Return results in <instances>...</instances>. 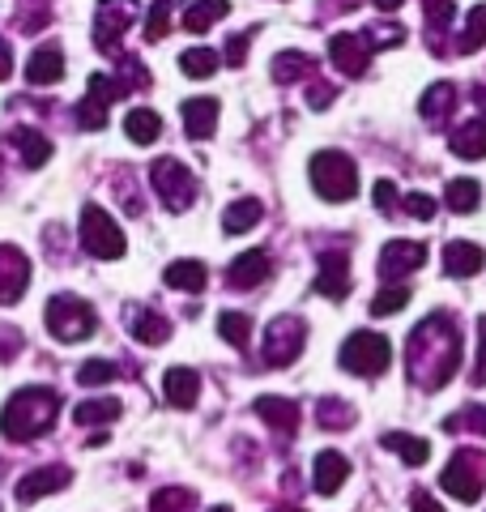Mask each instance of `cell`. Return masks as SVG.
I'll return each mask as SVG.
<instances>
[{
  "mask_svg": "<svg viewBox=\"0 0 486 512\" xmlns=\"http://www.w3.org/2000/svg\"><path fill=\"white\" fill-rule=\"evenodd\" d=\"M478 47H486V5H474L465 18V30L457 35V52L461 56H474Z\"/></svg>",
  "mask_w": 486,
  "mask_h": 512,
  "instance_id": "cell-35",
  "label": "cell"
},
{
  "mask_svg": "<svg viewBox=\"0 0 486 512\" xmlns=\"http://www.w3.org/2000/svg\"><path fill=\"white\" fill-rule=\"evenodd\" d=\"M303 338H307V325L299 316H278L273 325L265 329V346L261 355L269 367H290L303 355Z\"/></svg>",
  "mask_w": 486,
  "mask_h": 512,
  "instance_id": "cell-9",
  "label": "cell"
},
{
  "mask_svg": "<svg viewBox=\"0 0 486 512\" xmlns=\"http://www.w3.org/2000/svg\"><path fill=\"white\" fill-rule=\"evenodd\" d=\"M440 487L452 495V500L478 504L482 500V487H486V457L478 453V448H461V453L444 466Z\"/></svg>",
  "mask_w": 486,
  "mask_h": 512,
  "instance_id": "cell-7",
  "label": "cell"
},
{
  "mask_svg": "<svg viewBox=\"0 0 486 512\" xmlns=\"http://www.w3.org/2000/svg\"><path fill=\"white\" fill-rule=\"evenodd\" d=\"M371 197H376V210H380V214H393L397 205H401V188H397L393 180H376Z\"/></svg>",
  "mask_w": 486,
  "mask_h": 512,
  "instance_id": "cell-46",
  "label": "cell"
},
{
  "mask_svg": "<svg viewBox=\"0 0 486 512\" xmlns=\"http://www.w3.org/2000/svg\"><path fill=\"white\" fill-rule=\"evenodd\" d=\"M316 69V60L307 56V52H278L273 56V82H303L307 73Z\"/></svg>",
  "mask_w": 486,
  "mask_h": 512,
  "instance_id": "cell-32",
  "label": "cell"
},
{
  "mask_svg": "<svg viewBox=\"0 0 486 512\" xmlns=\"http://www.w3.org/2000/svg\"><path fill=\"white\" fill-rule=\"evenodd\" d=\"M444 431H482L486 436V406H469L461 414H452V419H444Z\"/></svg>",
  "mask_w": 486,
  "mask_h": 512,
  "instance_id": "cell-42",
  "label": "cell"
},
{
  "mask_svg": "<svg viewBox=\"0 0 486 512\" xmlns=\"http://www.w3.org/2000/svg\"><path fill=\"white\" fill-rule=\"evenodd\" d=\"M252 35H256V30H239V35H231L226 52L218 56L226 69H243V60H248V47H252Z\"/></svg>",
  "mask_w": 486,
  "mask_h": 512,
  "instance_id": "cell-43",
  "label": "cell"
},
{
  "mask_svg": "<svg viewBox=\"0 0 486 512\" xmlns=\"http://www.w3.org/2000/svg\"><path fill=\"white\" fill-rule=\"evenodd\" d=\"M261 419L278 431V436H295V427H299V406L290 402V397H256V406H252Z\"/></svg>",
  "mask_w": 486,
  "mask_h": 512,
  "instance_id": "cell-22",
  "label": "cell"
},
{
  "mask_svg": "<svg viewBox=\"0 0 486 512\" xmlns=\"http://www.w3.org/2000/svg\"><path fill=\"white\" fill-rule=\"evenodd\" d=\"M18 350H22V333L9 329V325H0V359H13Z\"/></svg>",
  "mask_w": 486,
  "mask_h": 512,
  "instance_id": "cell-49",
  "label": "cell"
},
{
  "mask_svg": "<svg viewBox=\"0 0 486 512\" xmlns=\"http://www.w3.org/2000/svg\"><path fill=\"white\" fill-rule=\"evenodd\" d=\"M405 214L418 218V222H431L435 218V201L427 197V192H410V197H405Z\"/></svg>",
  "mask_w": 486,
  "mask_h": 512,
  "instance_id": "cell-47",
  "label": "cell"
},
{
  "mask_svg": "<svg viewBox=\"0 0 486 512\" xmlns=\"http://www.w3.org/2000/svg\"><path fill=\"white\" fill-rule=\"evenodd\" d=\"M226 13H231L226 0H192V5L184 9V30H188V35H205V30L214 22H222Z\"/></svg>",
  "mask_w": 486,
  "mask_h": 512,
  "instance_id": "cell-25",
  "label": "cell"
},
{
  "mask_svg": "<svg viewBox=\"0 0 486 512\" xmlns=\"http://www.w3.org/2000/svg\"><path fill=\"white\" fill-rule=\"evenodd\" d=\"M13 73V56H9V43H0V82Z\"/></svg>",
  "mask_w": 486,
  "mask_h": 512,
  "instance_id": "cell-52",
  "label": "cell"
},
{
  "mask_svg": "<svg viewBox=\"0 0 486 512\" xmlns=\"http://www.w3.org/2000/svg\"><path fill=\"white\" fill-rule=\"evenodd\" d=\"M69 466H39V470H30L22 483H18V500L22 504H35L43 500V495H52V491H64L69 487Z\"/></svg>",
  "mask_w": 486,
  "mask_h": 512,
  "instance_id": "cell-15",
  "label": "cell"
},
{
  "mask_svg": "<svg viewBox=\"0 0 486 512\" xmlns=\"http://www.w3.org/2000/svg\"><path fill=\"white\" fill-rule=\"evenodd\" d=\"M316 291H320L324 299H346V295H350V256H346V252H324V256H320Z\"/></svg>",
  "mask_w": 486,
  "mask_h": 512,
  "instance_id": "cell-14",
  "label": "cell"
},
{
  "mask_svg": "<svg viewBox=\"0 0 486 512\" xmlns=\"http://www.w3.org/2000/svg\"><path fill=\"white\" fill-rule=\"evenodd\" d=\"M273 512H303V508H273Z\"/></svg>",
  "mask_w": 486,
  "mask_h": 512,
  "instance_id": "cell-56",
  "label": "cell"
},
{
  "mask_svg": "<svg viewBox=\"0 0 486 512\" xmlns=\"http://www.w3.org/2000/svg\"><path fill=\"white\" fill-rule=\"evenodd\" d=\"M405 367H410L414 384H423V389H444V384L457 376V367H461V333H457V325H452L448 312L427 316L423 325L410 333Z\"/></svg>",
  "mask_w": 486,
  "mask_h": 512,
  "instance_id": "cell-1",
  "label": "cell"
},
{
  "mask_svg": "<svg viewBox=\"0 0 486 512\" xmlns=\"http://www.w3.org/2000/svg\"><path fill=\"white\" fill-rule=\"evenodd\" d=\"M256 222H261V201H256V197H243V201H235V205H226L222 231H226V235H243V231H252Z\"/></svg>",
  "mask_w": 486,
  "mask_h": 512,
  "instance_id": "cell-28",
  "label": "cell"
},
{
  "mask_svg": "<svg viewBox=\"0 0 486 512\" xmlns=\"http://www.w3.org/2000/svg\"><path fill=\"white\" fill-rule=\"evenodd\" d=\"M167 22H171V0H158V5L150 9V18H145V39L150 43L167 39Z\"/></svg>",
  "mask_w": 486,
  "mask_h": 512,
  "instance_id": "cell-44",
  "label": "cell"
},
{
  "mask_svg": "<svg viewBox=\"0 0 486 512\" xmlns=\"http://www.w3.org/2000/svg\"><path fill=\"white\" fill-rule=\"evenodd\" d=\"M150 184H154V197L167 205L171 214H184L188 205L197 201V180H192V171L180 158H158L150 167Z\"/></svg>",
  "mask_w": 486,
  "mask_h": 512,
  "instance_id": "cell-6",
  "label": "cell"
},
{
  "mask_svg": "<svg viewBox=\"0 0 486 512\" xmlns=\"http://www.w3.org/2000/svg\"><path fill=\"white\" fill-rule=\"evenodd\" d=\"M162 393H167V402L175 410H188V406H197V397H201V376L192 372V367H167Z\"/></svg>",
  "mask_w": 486,
  "mask_h": 512,
  "instance_id": "cell-18",
  "label": "cell"
},
{
  "mask_svg": "<svg viewBox=\"0 0 486 512\" xmlns=\"http://www.w3.org/2000/svg\"><path fill=\"white\" fill-rule=\"evenodd\" d=\"M312 474H316V491L320 495H337L342 491V483L350 478V461L337 453V448H324V453H316V461H312Z\"/></svg>",
  "mask_w": 486,
  "mask_h": 512,
  "instance_id": "cell-17",
  "label": "cell"
},
{
  "mask_svg": "<svg viewBox=\"0 0 486 512\" xmlns=\"http://www.w3.org/2000/svg\"><path fill=\"white\" fill-rule=\"evenodd\" d=\"M120 376V367L116 363H107V359H90V363H81L77 367V380L81 384H90V389H99V384H111Z\"/></svg>",
  "mask_w": 486,
  "mask_h": 512,
  "instance_id": "cell-40",
  "label": "cell"
},
{
  "mask_svg": "<svg viewBox=\"0 0 486 512\" xmlns=\"http://www.w3.org/2000/svg\"><path fill=\"white\" fill-rule=\"evenodd\" d=\"M47 329H52L56 342H86L94 329H99V316H94V308L86 299L77 295H56L47 299Z\"/></svg>",
  "mask_w": 486,
  "mask_h": 512,
  "instance_id": "cell-4",
  "label": "cell"
},
{
  "mask_svg": "<svg viewBox=\"0 0 486 512\" xmlns=\"http://www.w3.org/2000/svg\"><path fill=\"white\" fill-rule=\"evenodd\" d=\"M410 508H414V512H444L440 504H435V500H431V495H427V491H414V500H410Z\"/></svg>",
  "mask_w": 486,
  "mask_h": 512,
  "instance_id": "cell-51",
  "label": "cell"
},
{
  "mask_svg": "<svg viewBox=\"0 0 486 512\" xmlns=\"http://www.w3.org/2000/svg\"><path fill=\"white\" fill-rule=\"evenodd\" d=\"M452 154L457 158H469V163H478V158H486V120H469L461 124L457 133H452Z\"/></svg>",
  "mask_w": 486,
  "mask_h": 512,
  "instance_id": "cell-24",
  "label": "cell"
},
{
  "mask_svg": "<svg viewBox=\"0 0 486 512\" xmlns=\"http://www.w3.org/2000/svg\"><path fill=\"white\" fill-rule=\"evenodd\" d=\"M444 201H448L452 214H474L478 201H482V188H478V180H452L444 188Z\"/></svg>",
  "mask_w": 486,
  "mask_h": 512,
  "instance_id": "cell-36",
  "label": "cell"
},
{
  "mask_svg": "<svg viewBox=\"0 0 486 512\" xmlns=\"http://www.w3.org/2000/svg\"><path fill=\"white\" fill-rule=\"evenodd\" d=\"M418 265H427V244H418V239H393V244H384V252H380L384 278H405V274H414Z\"/></svg>",
  "mask_w": 486,
  "mask_h": 512,
  "instance_id": "cell-13",
  "label": "cell"
},
{
  "mask_svg": "<svg viewBox=\"0 0 486 512\" xmlns=\"http://www.w3.org/2000/svg\"><path fill=\"white\" fill-rule=\"evenodd\" d=\"M423 18L431 30H444L452 18H457V5H452V0H423Z\"/></svg>",
  "mask_w": 486,
  "mask_h": 512,
  "instance_id": "cell-45",
  "label": "cell"
},
{
  "mask_svg": "<svg viewBox=\"0 0 486 512\" xmlns=\"http://www.w3.org/2000/svg\"><path fill=\"white\" fill-rule=\"evenodd\" d=\"M81 248H86L90 256H99V261H116V256H124V231L120 222L111 218L103 205H81Z\"/></svg>",
  "mask_w": 486,
  "mask_h": 512,
  "instance_id": "cell-5",
  "label": "cell"
},
{
  "mask_svg": "<svg viewBox=\"0 0 486 512\" xmlns=\"http://www.w3.org/2000/svg\"><path fill=\"white\" fill-rule=\"evenodd\" d=\"M133 18H137V0H99V9H94V43H99V52L116 56Z\"/></svg>",
  "mask_w": 486,
  "mask_h": 512,
  "instance_id": "cell-10",
  "label": "cell"
},
{
  "mask_svg": "<svg viewBox=\"0 0 486 512\" xmlns=\"http://www.w3.org/2000/svg\"><path fill=\"white\" fill-rule=\"evenodd\" d=\"M218 52L214 47H188V52L180 56V69L188 73V77H197V82H205V77H214V69H218Z\"/></svg>",
  "mask_w": 486,
  "mask_h": 512,
  "instance_id": "cell-37",
  "label": "cell"
},
{
  "mask_svg": "<svg viewBox=\"0 0 486 512\" xmlns=\"http://www.w3.org/2000/svg\"><path fill=\"white\" fill-rule=\"evenodd\" d=\"M371 52H376V47H371V39L359 35V30H342V35H333V39H329V60H333L346 77L367 73Z\"/></svg>",
  "mask_w": 486,
  "mask_h": 512,
  "instance_id": "cell-11",
  "label": "cell"
},
{
  "mask_svg": "<svg viewBox=\"0 0 486 512\" xmlns=\"http://www.w3.org/2000/svg\"><path fill=\"white\" fill-rule=\"evenodd\" d=\"M30 286V261L22 248L0 244V303H18Z\"/></svg>",
  "mask_w": 486,
  "mask_h": 512,
  "instance_id": "cell-12",
  "label": "cell"
},
{
  "mask_svg": "<svg viewBox=\"0 0 486 512\" xmlns=\"http://www.w3.org/2000/svg\"><path fill=\"white\" fill-rule=\"evenodd\" d=\"M384 448H388V453H397L405 466H427V457H431V444L418 440V436H410V431H388Z\"/></svg>",
  "mask_w": 486,
  "mask_h": 512,
  "instance_id": "cell-26",
  "label": "cell"
},
{
  "mask_svg": "<svg viewBox=\"0 0 486 512\" xmlns=\"http://www.w3.org/2000/svg\"><path fill=\"white\" fill-rule=\"evenodd\" d=\"M64 77V52L56 43H43L39 52H30L26 60V82L30 86H56Z\"/></svg>",
  "mask_w": 486,
  "mask_h": 512,
  "instance_id": "cell-19",
  "label": "cell"
},
{
  "mask_svg": "<svg viewBox=\"0 0 486 512\" xmlns=\"http://www.w3.org/2000/svg\"><path fill=\"white\" fill-rule=\"evenodd\" d=\"M482 265H486V252L478 244H469V239H452L444 248V274L448 278H474V274H482Z\"/></svg>",
  "mask_w": 486,
  "mask_h": 512,
  "instance_id": "cell-20",
  "label": "cell"
},
{
  "mask_svg": "<svg viewBox=\"0 0 486 512\" xmlns=\"http://www.w3.org/2000/svg\"><path fill=\"white\" fill-rule=\"evenodd\" d=\"M307 99H312V107H316V111H324V107H329V103L337 99V90H333V86H320V82H316V86H312V94H307Z\"/></svg>",
  "mask_w": 486,
  "mask_h": 512,
  "instance_id": "cell-50",
  "label": "cell"
},
{
  "mask_svg": "<svg viewBox=\"0 0 486 512\" xmlns=\"http://www.w3.org/2000/svg\"><path fill=\"white\" fill-rule=\"evenodd\" d=\"M316 419L324 431H346L359 414H354L350 402H342V397H320V406H316Z\"/></svg>",
  "mask_w": 486,
  "mask_h": 512,
  "instance_id": "cell-34",
  "label": "cell"
},
{
  "mask_svg": "<svg viewBox=\"0 0 486 512\" xmlns=\"http://www.w3.org/2000/svg\"><path fill=\"white\" fill-rule=\"evenodd\" d=\"M269 256L261 252V248H252V252H243V256H235L231 261V269H226V282L235 286V291H256L265 278H269Z\"/></svg>",
  "mask_w": 486,
  "mask_h": 512,
  "instance_id": "cell-16",
  "label": "cell"
},
{
  "mask_svg": "<svg viewBox=\"0 0 486 512\" xmlns=\"http://www.w3.org/2000/svg\"><path fill=\"white\" fill-rule=\"evenodd\" d=\"M307 175H312V188L320 192L324 201H350L354 192H359V167H354L342 150L312 154V167H307Z\"/></svg>",
  "mask_w": 486,
  "mask_h": 512,
  "instance_id": "cell-3",
  "label": "cell"
},
{
  "mask_svg": "<svg viewBox=\"0 0 486 512\" xmlns=\"http://www.w3.org/2000/svg\"><path fill=\"white\" fill-rule=\"evenodd\" d=\"M56 414H60V393L56 389H43V384H30V389H18L0 410V436L13 440V444H26V440H39L56 427Z\"/></svg>",
  "mask_w": 486,
  "mask_h": 512,
  "instance_id": "cell-2",
  "label": "cell"
},
{
  "mask_svg": "<svg viewBox=\"0 0 486 512\" xmlns=\"http://www.w3.org/2000/svg\"><path fill=\"white\" fill-rule=\"evenodd\" d=\"M167 286L171 291H188V295H201L205 291V282H209V269L201 261H171L167 265Z\"/></svg>",
  "mask_w": 486,
  "mask_h": 512,
  "instance_id": "cell-23",
  "label": "cell"
},
{
  "mask_svg": "<svg viewBox=\"0 0 486 512\" xmlns=\"http://www.w3.org/2000/svg\"><path fill=\"white\" fill-rule=\"evenodd\" d=\"M133 338L145 342V346H162V342L171 338V325H167V320H162L158 312L137 308V312H133Z\"/></svg>",
  "mask_w": 486,
  "mask_h": 512,
  "instance_id": "cell-31",
  "label": "cell"
},
{
  "mask_svg": "<svg viewBox=\"0 0 486 512\" xmlns=\"http://www.w3.org/2000/svg\"><path fill=\"white\" fill-rule=\"evenodd\" d=\"M452 107H457V86H452V82H440V86H431L423 94V116H427V124H444L452 116Z\"/></svg>",
  "mask_w": 486,
  "mask_h": 512,
  "instance_id": "cell-29",
  "label": "cell"
},
{
  "mask_svg": "<svg viewBox=\"0 0 486 512\" xmlns=\"http://www.w3.org/2000/svg\"><path fill=\"white\" fill-rule=\"evenodd\" d=\"M405 303H410V291H405V286H384V291L371 299V316H397Z\"/></svg>",
  "mask_w": 486,
  "mask_h": 512,
  "instance_id": "cell-41",
  "label": "cell"
},
{
  "mask_svg": "<svg viewBox=\"0 0 486 512\" xmlns=\"http://www.w3.org/2000/svg\"><path fill=\"white\" fill-rule=\"evenodd\" d=\"M474 99H478V107L486 111V86H478V90H474Z\"/></svg>",
  "mask_w": 486,
  "mask_h": 512,
  "instance_id": "cell-54",
  "label": "cell"
},
{
  "mask_svg": "<svg viewBox=\"0 0 486 512\" xmlns=\"http://www.w3.org/2000/svg\"><path fill=\"white\" fill-rule=\"evenodd\" d=\"M482 389L486 384V316H478V363H474V376H469Z\"/></svg>",
  "mask_w": 486,
  "mask_h": 512,
  "instance_id": "cell-48",
  "label": "cell"
},
{
  "mask_svg": "<svg viewBox=\"0 0 486 512\" xmlns=\"http://www.w3.org/2000/svg\"><path fill=\"white\" fill-rule=\"evenodd\" d=\"M124 133L133 137L137 146H150V141H158V133H162V116L150 111V107H133L124 116Z\"/></svg>",
  "mask_w": 486,
  "mask_h": 512,
  "instance_id": "cell-27",
  "label": "cell"
},
{
  "mask_svg": "<svg viewBox=\"0 0 486 512\" xmlns=\"http://www.w3.org/2000/svg\"><path fill=\"white\" fill-rule=\"evenodd\" d=\"M376 5H380L384 13H393V9H401V5H405V0H376Z\"/></svg>",
  "mask_w": 486,
  "mask_h": 512,
  "instance_id": "cell-53",
  "label": "cell"
},
{
  "mask_svg": "<svg viewBox=\"0 0 486 512\" xmlns=\"http://www.w3.org/2000/svg\"><path fill=\"white\" fill-rule=\"evenodd\" d=\"M13 146L22 150L26 167H43L47 158H52V141H47L43 133H35V128H18V133H13Z\"/></svg>",
  "mask_w": 486,
  "mask_h": 512,
  "instance_id": "cell-33",
  "label": "cell"
},
{
  "mask_svg": "<svg viewBox=\"0 0 486 512\" xmlns=\"http://www.w3.org/2000/svg\"><path fill=\"white\" fill-rule=\"evenodd\" d=\"M192 508H197V491L188 487H162L150 504V512H192Z\"/></svg>",
  "mask_w": 486,
  "mask_h": 512,
  "instance_id": "cell-39",
  "label": "cell"
},
{
  "mask_svg": "<svg viewBox=\"0 0 486 512\" xmlns=\"http://www.w3.org/2000/svg\"><path fill=\"white\" fill-rule=\"evenodd\" d=\"M209 512H231V508H226V504H218V508H209Z\"/></svg>",
  "mask_w": 486,
  "mask_h": 512,
  "instance_id": "cell-55",
  "label": "cell"
},
{
  "mask_svg": "<svg viewBox=\"0 0 486 512\" xmlns=\"http://www.w3.org/2000/svg\"><path fill=\"white\" fill-rule=\"evenodd\" d=\"M218 333H222V342H231L235 350H243L252 342V320L248 312H222L218 316Z\"/></svg>",
  "mask_w": 486,
  "mask_h": 512,
  "instance_id": "cell-38",
  "label": "cell"
},
{
  "mask_svg": "<svg viewBox=\"0 0 486 512\" xmlns=\"http://www.w3.org/2000/svg\"><path fill=\"white\" fill-rule=\"evenodd\" d=\"M218 99H209V94H201V99H188L184 103V133L192 141H209L214 137V124H218Z\"/></svg>",
  "mask_w": 486,
  "mask_h": 512,
  "instance_id": "cell-21",
  "label": "cell"
},
{
  "mask_svg": "<svg viewBox=\"0 0 486 512\" xmlns=\"http://www.w3.org/2000/svg\"><path fill=\"white\" fill-rule=\"evenodd\" d=\"M337 359H342V367L354 376H380L384 367L393 363V346H388V338H380V333H350Z\"/></svg>",
  "mask_w": 486,
  "mask_h": 512,
  "instance_id": "cell-8",
  "label": "cell"
},
{
  "mask_svg": "<svg viewBox=\"0 0 486 512\" xmlns=\"http://www.w3.org/2000/svg\"><path fill=\"white\" fill-rule=\"evenodd\" d=\"M77 427H99V423H116L120 419V402L116 397H90V402H81L73 410Z\"/></svg>",
  "mask_w": 486,
  "mask_h": 512,
  "instance_id": "cell-30",
  "label": "cell"
}]
</instances>
